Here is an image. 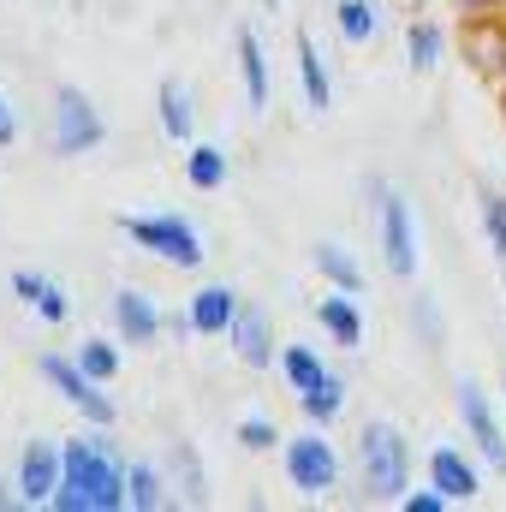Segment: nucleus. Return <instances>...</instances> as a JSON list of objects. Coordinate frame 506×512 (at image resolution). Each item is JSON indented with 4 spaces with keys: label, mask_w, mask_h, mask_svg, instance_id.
<instances>
[{
    "label": "nucleus",
    "mask_w": 506,
    "mask_h": 512,
    "mask_svg": "<svg viewBox=\"0 0 506 512\" xmlns=\"http://www.w3.org/2000/svg\"><path fill=\"white\" fill-rule=\"evenodd\" d=\"M66 453V471H60V489H54V512H120L126 507V465L108 441L96 435H78L60 447Z\"/></svg>",
    "instance_id": "1"
},
{
    "label": "nucleus",
    "mask_w": 506,
    "mask_h": 512,
    "mask_svg": "<svg viewBox=\"0 0 506 512\" xmlns=\"http://www.w3.org/2000/svg\"><path fill=\"white\" fill-rule=\"evenodd\" d=\"M358 465H364V495L370 501H399L411 489V447L393 423H364Z\"/></svg>",
    "instance_id": "2"
},
{
    "label": "nucleus",
    "mask_w": 506,
    "mask_h": 512,
    "mask_svg": "<svg viewBox=\"0 0 506 512\" xmlns=\"http://www.w3.org/2000/svg\"><path fill=\"white\" fill-rule=\"evenodd\" d=\"M120 233H126L137 251L161 256V262H173V268H197V262H203V239H197V227H191L185 215H126Z\"/></svg>",
    "instance_id": "3"
},
{
    "label": "nucleus",
    "mask_w": 506,
    "mask_h": 512,
    "mask_svg": "<svg viewBox=\"0 0 506 512\" xmlns=\"http://www.w3.org/2000/svg\"><path fill=\"white\" fill-rule=\"evenodd\" d=\"M36 370H42V382L54 387L72 411H84V423H96V429H108L114 417H120V405L102 393V382H90L84 370H78V358H54V352H42L36 358Z\"/></svg>",
    "instance_id": "4"
},
{
    "label": "nucleus",
    "mask_w": 506,
    "mask_h": 512,
    "mask_svg": "<svg viewBox=\"0 0 506 512\" xmlns=\"http://www.w3.org/2000/svg\"><path fill=\"white\" fill-rule=\"evenodd\" d=\"M102 114H96V102L78 90V84H60V96H54V149L60 155H90L96 143H102Z\"/></svg>",
    "instance_id": "5"
},
{
    "label": "nucleus",
    "mask_w": 506,
    "mask_h": 512,
    "mask_svg": "<svg viewBox=\"0 0 506 512\" xmlns=\"http://www.w3.org/2000/svg\"><path fill=\"white\" fill-rule=\"evenodd\" d=\"M286 477H292V489L298 495H328L334 483H340V453H334V441H322V435H298V441H286Z\"/></svg>",
    "instance_id": "6"
},
{
    "label": "nucleus",
    "mask_w": 506,
    "mask_h": 512,
    "mask_svg": "<svg viewBox=\"0 0 506 512\" xmlns=\"http://www.w3.org/2000/svg\"><path fill=\"white\" fill-rule=\"evenodd\" d=\"M459 423H465V435H471V447L495 465V471H506V435H501V423H495V405H489V393L477 382H459Z\"/></svg>",
    "instance_id": "7"
},
{
    "label": "nucleus",
    "mask_w": 506,
    "mask_h": 512,
    "mask_svg": "<svg viewBox=\"0 0 506 512\" xmlns=\"http://www.w3.org/2000/svg\"><path fill=\"white\" fill-rule=\"evenodd\" d=\"M381 251H387V274L411 280L417 274V233H411V209L405 197H393L381 185Z\"/></svg>",
    "instance_id": "8"
},
{
    "label": "nucleus",
    "mask_w": 506,
    "mask_h": 512,
    "mask_svg": "<svg viewBox=\"0 0 506 512\" xmlns=\"http://www.w3.org/2000/svg\"><path fill=\"white\" fill-rule=\"evenodd\" d=\"M60 471H66V453L54 441H30L24 459H18V501L24 507H48L54 489H60Z\"/></svg>",
    "instance_id": "9"
},
{
    "label": "nucleus",
    "mask_w": 506,
    "mask_h": 512,
    "mask_svg": "<svg viewBox=\"0 0 506 512\" xmlns=\"http://www.w3.org/2000/svg\"><path fill=\"white\" fill-rule=\"evenodd\" d=\"M114 328H120V340L126 346H155V334H161V310H155V298L149 292H114Z\"/></svg>",
    "instance_id": "10"
},
{
    "label": "nucleus",
    "mask_w": 506,
    "mask_h": 512,
    "mask_svg": "<svg viewBox=\"0 0 506 512\" xmlns=\"http://www.w3.org/2000/svg\"><path fill=\"white\" fill-rule=\"evenodd\" d=\"M227 340H233L239 364H251V370H268V364H274V328H268V316H262L256 304H239Z\"/></svg>",
    "instance_id": "11"
},
{
    "label": "nucleus",
    "mask_w": 506,
    "mask_h": 512,
    "mask_svg": "<svg viewBox=\"0 0 506 512\" xmlns=\"http://www.w3.org/2000/svg\"><path fill=\"white\" fill-rule=\"evenodd\" d=\"M429 483H435L447 501H477V465H471L459 447H435V453H429Z\"/></svg>",
    "instance_id": "12"
},
{
    "label": "nucleus",
    "mask_w": 506,
    "mask_h": 512,
    "mask_svg": "<svg viewBox=\"0 0 506 512\" xmlns=\"http://www.w3.org/2000/svg\"><path fill=\"white\" fill-rule=\"evenodd\" d=\"M316 322H322V334H328L334 346H358V340H364V316H358L352 292H340V286L316 298Z\"/></svg>",
    "instance_id": "13"
},
{
    "label": "nucleus",
    "mask_w": 506,
    "mask_h": 512,
    "mask_svg": "<svg viewBox=\"0 0 506 512\" xmlns=\"http://www.w3.org/2000/svg\"><path fill=\"white\" fill-rule=\"evenodd\" d=\"M298 84H304V102L316 108V114H328L334 108V84H328V66H322V48H316V36L310 30H298Z\"/></svg>",
    "instance_id": "14"
},
{
    "label": "nucleus",
    "mask_w": 506,
    "mask_h": 512,
    "mask_svg": "<svg viewBox=\"0 0 506 512\" xmlns=\"http://www.w3.org/2000/svg\"><path fill=\"white\" fill-rule=\"evenodd\" d=\"M233 316H239V292H233V286H203V292L191 298V328H197V334H227Z\"/></svg>",
    "instance_id": "15"
},
{
    "label": "nucleus",
    "mask_w": 506,
    "mask_h": 512,
    "mask_svg": "<svg viewBox=\"0 0 506 512\" xmlns=\"http://www.w3.org/2000/svg\"><path fill=\"white\" fill-rule=\"evenodd\" d=\"M155 108H161V131L173 137V143H191L197 137V114H191V96L173 84V78H161V90H155Z\"/></svg>",
    "instance_id": "16"
},
{
    "label": "nucleus",
    "mask_w": 506,
    "mask_h": 512,
    "mask_svg": "<svg viewBox=\"0 0 506 512\" xmlns=\"http://www.w3.org/2000/svg\"><path fill=\"white\" fill-rule=\"evenodd\" d=\"M233 42H239V78H245V96H251V108H268V60H262V42H256V30L245 24Z\"/></svg>",
    "instance_id": "17"
},
{
    "label": "nucleus",
    "mask_w": 506,
    "mask_h": 512,
    "mask_svg": "<svg viewBox=\"0 0 506 512\" xmlns=\"http://www.w3.org/2000/svg\"><path fill=\"white\" fill-rule=\"evenodd\" d=\"M298 405H304V417H310V423H334V417H340V405H346V382L328 370L316 387H304V393H298Z\"/></svg>",
    "instance_id": "18"
},
{
    "label": "nucleus",
    "mask_w": 506,
    "mask_h": 512,
    "mask_svg": "<svg viewBox=\"0 0 506 512\" xmlns=\"http://www.w3.org/2000/svg\"><path fill=\"white\" fill-rule=\"evenodd\" d=\"M185 179H191L197 191H221V185H227V155H221L215 143H191V155H185Z\"/></svg>",
    "instance_id": "19"
},
{
    "label": "nucleus",
    "mask_w": 506,
    "mask_h": 512,
    "mask_svg": "<svg viewBox=\"0 0 506 512\" xmlns=\"http://www.w3.org/2000/svg\"><path fill=\"white\" fill-rule=\"evenodd\" d=\"M316 268H322V280L340 286V292H358V286H364V268L352 262L346 245H316Z\"/></svg>",
    "instance_id": "20"
},
{
    "label": "nucleus",
    "mask_w": 506,
    "mask_h": 512,
    "mask_svg": "<svg viewBox=\"0 0 506 512\" xmlns=\"http://www.w3.org/2000/svg\"><path fill=\"white\" fill-rule=\"evenodd\" d=\"M405 54H411V72H435V66H441V24L417 18V24L405 30Z\"/></svg>",
    "instance_id": "21"
},
{
    "label": "nucleus",
    "mask_w": 506,
    "mask_h": 512,
    "mask_svg": "<svg viewBox=\"0 0 506 512\" xmlns=\"http://www.w3.org/2000/svg\"><path fill=\"white\" fill-rule=\"evenodd\" d=\"M280 376L304 393V387H316L328 376V364H322V352H310V346H286V352H280Z\"/></svg>",
    "instance_id": "22"
},
{
    "label": "nucleus",
    "mask_w": 506,
    "mask_h": 512,
    "mask_svg": "<svg viewBox=\"0 0 506 512\" xmlns=\"http://www.w3.org/2000/svg\"><path fill=\"white\" fill-rule=\"evenodd\" d=\"M78 370H84L90 382L108 387L120 376V346H114V340H84V346H78Z\"/></svg>",
    "instance_id": "23"
},
{
    "label": "nucleus",
    "mask_w": 506,
    "mask_h": 512,
    "mask_svg": "<svg viewBox=\"0 0 506 512\" xmlns=\"http://www.w3.org/2000/svg\"><path fill=\"white\" fill-rule=\"evenodd\" d=\"M126 507H137V512L161 507V471L155 465H126Z\"/></svg>",
    "instance_id": "24"
},
{
    "label": "nucleus",
    "mask_w": 506,
    "mask_h": 512,
    "mask_svg": "<svg viewBox=\"0 0 506 512\" xmlns=\"http://www.w3.org/2000/svg\"><path fill=\"white\" fill-rule=\"evenodd\" d=\"M334 18H340V36H346V42H358V48L376 36V6H370V0H340V6H334Z\"/></svg>",
    "instance_id": "25"
},
{
    "label": "nucleus",
    "mask_w": 506,
    "mask_h": 512,
    "mask_svg": "<svg viewBox=\"0 0 506 512\" xmlns=\"http://www.w3.org/2000/svg\"><path fill=\"white\" fill-rule=\"evenodd\" d=\"M274 441H280V429H274L268 417H245V423H239V447H245V453H274Z\"/></svg>",
    "instance_id": "26"
},
{
    "label": "nucleus",
    "mask_w": 506,
    "mask_h": 512,
    "mask_svg": "<svg viewBox=\"0 0 506 512\" xmlns=\"http://www.w3.org/2000/svg\"><path fill=\"white\" fill-rule=\"evenodd\" d=\"M483 227H489V239H495V251L506 262V197L501 191H483Z\"/></svg>",
    "instance_id": "27"
},
{
    "label": "nucleus",
    "mask_w": 506,
    "mask_h": 512,
    "mask_svg": "<svg viewBox=\"0 0 506 512\" xmlns=\"http://www.w3.org/2000/svg\"><path fill=\"white\" fill-rule=\"evenodd\" d=\"M441 507H453V501H447L435 483H429V489H405V495H399V512H441Z\"/></svg>",
    "instance_id": "28"
},
{
    "label": "nucleus",
    "mask_w": 506,
    "mask_h": 512,
    "mask_svg": "<svg viewBox=\"0 0 506 512\" xmlns=\"http://www.w3.org/2000/svg\"><path fill=\"white\" fill-rule=\"evenodd\" d=\"M411 322L423 328V340H429V352H435V346H441V316H435V304H429V298H417V304H411Z\"/></svg>",
    "instance_id": "29"
},
{
    "label": "nucleus",
    "mask_w": 506,
    "mask_h": 512,
    "mask_svg": "<svg viewBox=\"0 0 506 512\" xmlns=\"http://www.w3.org/2000/svg\"><path fill=\"white\" fill-rule=\"evenodd\" d=\"M36 316H42V322H66V292H60L54 280L42 286V298H36Z\"/></svg>",
    "instance_id": "30"
},
{
    "label": "nucleus",
    "mask_w": 506,
    "mask_h": 512,
    "mask_svg": "<svg viewBox=\"0 0 506 512\" xmlns=\"http://www.w3.org/2000/svg\"><path fill=\"white\" fill-rule=\"evenodd\" d=\"M42 286H48L42 274H30V268H12V292H18L24 304H36V298H42Z\"/></svg>",
    "instance_id": "31"
},
{
    "label": "nucleus",
    "mask_w": 506,
    "mask_h": 512,
    "mask_svg": "<svg viewBox=\"0 0 506 512\" xmlns=\"http://www.w3.org/2000/svg\"><path fill=\"white\" fill-rule=\"evenodd\" d=\"M18 137V120H12V108H6V96H0V149Z\"/></svg>",
    "instance_id": "32"
},
{
    "label": "nucleus",
    "mask_w": 506,
    "mask_h": 512,
    "mask_svg": "<svg viewBox=\"0 0 506 512\" xmlns=\"http://www.w3.org/2000/svg\"><path fill=\"white\" fill-rule=\"evenodd\" d=\"M459 12H489V6H501V0H453Z\"/></svg>",
    "instance_id": "33"
},
{
    "label": "nucleus",
    "mask_w": 506,
    "mask_h": 512,
    "mask_svg": "<svg viewBox=\"0 0 506 512\" xmlns=\"http://www.w3.org/2000/svg\"><path fill=\"white\" fill-rule=\"evenodd\" d=\"M18 501V483H0V507H12Z\"/></svg>",
    "instance_id": "34"
},
{
    "label": "nucleus",
    "mask_w": 506,
    "mask_h": 512,
    "mask_svg": "<svg viewBox=\"0 0 506 512\" xmlns=\"http://www.w3.org/2000/svg\"><path fill=\"white\" fill-rule=\"evenodd\" d=\"M501 114H506V78H501Z\"/></svg>",
    "instance_id": "35"
},
{
    "label": "nucleus",
    "mask_w": 506,
    "mask_h": 512,
    "mask_svg": "<svg viewBox=\"0 0 506 512\" xmlns=\"http://www.w3.org/2000/svg\"><path fill=\"white\" fill-rule=\"evenodd\" d=\"M262 6H268V12H274V6H280V0H262Z\"/></svg>",
    "instance_id": "36"
}]
</instances>
